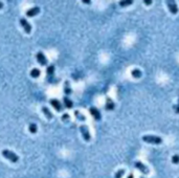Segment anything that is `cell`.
I'll return each instance as SVG.
<instances>
[{"mask_svg":"<svg viewBox=\"0 0 179 178\" xmlns=\"http://www.w3.org/2000/svg\"><path fill=\"white\" fill-rule=\"evenodd\" d=\"M2 156L4 158H6V159H8L10 161H12V163H17L19 160V156L14 153V152H12V151L8 150V149L2 151Z\"/></svg>","mask_w":179,"mask_h":178,"instance_id":"obj_1","label":"cell"},{"mask_svg":"<svg viewBox=\"0 0 179 178\" xmlns=\"http://www.w3.org/2000/svg\"><path fill=\"white\" fill-rule=\"evenodd\" d=\"M142 141L148 144H153V145H160L162 143L161 137L155 135H144L142 137Z\"/></svg>","mask_w":179,"mask_h":178,"instance_id":"obj_2","label":"cell"},{"mask_svg":"<svg viewBox=\"0 0 179 178\" xmlns=\"http://www.w3.org/2000/svg\"><path fill=\"white\" fill-rule=\"evenodd\" d=\"M80 131L82 133V136L84 138V141H90L91 139V135H90V132H89V129L86 125H82L80 127Z\"/></svg>","mask_w":179,"mask_h":178,"instance_id":"obj_3","label":"cell"},{"mask_svg":"<svg viewBox=\"0 0 179 178\" xmlns=\"http://www.w3.org/2000/svg\"><path fill=\"white\" fill-rule=\"evenodd\" d=\"M20 24H21V26L23 27V30H24L25 33L30 34V32H32V25L28 23V21L26 20V19H24V18L20 19Z\"/></svg>","mask_w":179,"mask_h":178,"instance_id":"obj_4","label":"cell"},{"mask_svg":"<svg viewBox=\"0 0 179 178\" xmlns=\"http://www.w3.org/2000/svg\"><path fill=\"white\" fill-rule=\"evenodd\" d=\"M36 58H37V62L39 63L40 65L45 66L47 64V59H46V57H45V55L42 51H39L37 53V56H36Z\"/></svg>","mask_w":179,"mask_h":178,"instance_id":"obj_5","label":"cell"},{"mask_svg":"<svg viewBox=\"0 0 179 178\" xmlns=\"http://www.w3.org/2000/svg\"><path fill=\"white\" fill-rule=\"evenodd\" d=\"M134 166L136 169H138L140 172H142V174H149V169H148V167L146 166V165H144L142 163H140V161H135Z\"/></svg>","mask_w":179,"mask_h":178,"instance_id":"obj_6","label":"cell"},{"mask_svg":"<svg viewBox=\"0 0 179 178\" xmlns=\"http://www.w3.org/2000/svg\"><path fill=\"white\" fill-rule=\"evenodd\" d=\"M49 103H50V105L55 108L57 111H59V112H61V111L63 110V106L61 105V103H60L59 100H57V98H51V100L49 101Z\"/></svg>","mask_w":179,"mask_h":178,"instance_id":"obj_7","label":"cell"},{"mask_svg":"<svg viewBox=\"0 0 179 178\" xmlns=\"http://www.w3.org/2000/svg\"><path fill=\"white\" fill-rule=\"evenodd\" d=\"M89 112L90 114H91L92 116H93V118H94L95 120H99L101 118H102V115H101V112L99 111V109H97L95 107H91L89 109Z\"/></svg>","mask_w":179,"mask_h":178,"instance_id":"obj_8","label":"cell"},{"mask_svg":"<svg viewBox=\"0 0 179 178\" xmlns=\"http://www.w3.org/2000/svg\"><path fill=\"white\" fill-rule=\"evenodd\" d=\"M168 8H169V11L173 15H176L178 13V6H177V4L174 1H168Z\"/></svg>","mask_w":179,"mask_h":178,"instance_id":"obj_9","label":"cell"},{"mask_svg":"<svg viewBox=\"0 0 179 178\" xmlns=\"http://www.w3.org/2000/svg\"><path fill=\"white\" fill-rule=\"evenodd\" d=\"M40 13V8L39 6H34V8H30V10H27L26 12V16L27 17H34V16H37Z\"/></svg>","mask_w":179,"mask_h":178,"instance_id":"obj_10","label":"cell"},{"mask_svg":"<svg viewBox=\"0 0 179 178\" xmlns=\"http://www.w3.org/2000/svg\"><path fill=\"white\" fill-rule=\"evenodd\" d=\"M105 108H106V110H108V111L113 110L115 108V104L113 103V101H112L110 98H106V105H105Z\"/></svg>","mask_w":179,"mask_h":178,"instance_id":"obj_11","label":"cell"},{"mask_svg":"<svg viewBox=\"0 0 179 178\" xmlns=\"http://www.w3.org/2000/svg\"><path fill=\"white\" fill-rule=\"evenodd\" d=\"M64 92H65V94H66V96L72 93V90H71V87H70L69 81H65V83H64Z\"/></svg>","mask_w":179,"mask_h":178,"instance_id":"obj_12","label":"cell"},{"mask_svg":"<svg viewBox=\"0 0 179 178\" xmlns=\"http://www.w3.org/2000/svg\"><path fill=\"white\" fill-rule=\"evenodd\" d=\"M63 103H64V106H65V107L68 108V109L72 108V106H73V103H72V101L70 100L69 98H67V96H64V98H63Z\"/></svg>","mask_w":179,"mask_h":178,"instance_id":"obj_13","label":"cell"},{"mask_svg":"<svg viewBox=\"0 0 179 178\" xmlns=\"http://www.w3.org/2000/svg\"><path fill=\"white\" fill-rule=\"evenodd\" d=\"M42 112L44 113L45 116H46L48 120H51V118L54 117V115H52V113L50 112V110L48 109L47 107H45V106H44V107H42Z\"/></svg>","mask_w":179,"mask_h":178,"instance_id":"obj_14","label":"cell"},{"mask_svg":"<svg viewBox=\"0 0 179 178\" xmlns=\"http://www.w3.org/2000/svg\"><path fill=\"white\" fill-rule=\"evenodd\" d=\"M40 75H41V71H40V69H38V68H34V69H32V71H30V75H32V78H34V79L39 78Z\"/></svg>","mask_w":179,"mask_h":178,"instance_id":"obj_15","label":"cell"},{"mask_svg":"<svg viewBox=\"0 0 179 178\" xmlns=\"http://www.w3.org/2000/svg\"><path fill=\"white\" fill-rule=\"evenodd\" d=\"M131 75L134 79H138L142 77V71L139 70V69H137V68H135V69H133V70L131 71Z\"/></svg>","mask_w":179,"mask_h":178,"instance_id":"obj_16","label":"cell"},{"mask_svg":"<svg viewBox=\"0 0 179 178\" xmlns=\"http://www.w3.org/2000/svg\"><path fill=\"white\" fill-rule=\"evenodd\" d=\"M37 130H38V127L36 124H34V123L30 124V126H28V131H30V133L35 134V133H37Z\"/></svg>","mask_w":179,"mask_h":178,"instance_id":"obj_17","label":"cell"},{"mask_svg":"<svg viewBox=\"0 0 179 178\" xmlns=\"http://www.w3.org/2000/svg\"><path fill=\"white\" fill-rule=\"evenodd\" d=\"M133 3L132 0H123V1H119V5L125 8V6H128V5H131Z\"/></svg>","mask_w":179,"mask_h":178,"instance_id":"obj_18","label":"cell"},{"mask_svg":"<svg viewBox=\"0 0 179 178\" xmlns=\"http://www.w3.org/2000/svg\"><path fill=\"white\" fill-rule=\"evenodd\" d=\"M75 117H77L78 120H83V122H84V120H86V117H85V116L83 115V114H82L81 112H80V111H75Z\"/></svg>","mask_w":179,"mask_h":178,"instance_id":"obj_19","label":"cell"},{"mask_svg":"<svg viewBox=\"0 0 179 178\" xmlns=\"http://www.w3.org/2000/svg\"><path fill=\"white\" fill-rule=\"evenodd\" d=\"M54 72H55V66H54V65L48 66L47 69H46V73H47V75H54Z\"/></svg>","mask_w":179,"mask_h":178,"instance_id":"obj_20","label":"cell"},{"mask_svg":"<svg viewBox=\"0 0 179 178\" xmlns=\"http://www.w3.org/2000/svg\"><path fill=\"white\" fill-rule=\"evenodd\" d=\"M124 174H125V170H123V169L122 170H118L116 173H115V178H122Z\"/></svg>","mask_w":179,"mask_h":178,"instance_id":"obj_21","label":"cell"},{"mask_svg":"<svg viewBox=\"0 0 179 178\" xmlns=\"http://www.w3.org/2000/svg\"><path fill=\"white\" fill-rule=\"evenodd\" d=\"M172 163H175V165H177V163H179V155H174L172 156Z\"/></svg>","mask_w":179,"mask_h":178,"instance_id":"obj_22","label":"cell"},{"mask_svg":"<svg viewBox=\"0 0 179 178\" xmlns=\"http://www.w3.org/2000/svg\"><path fill=\"white\" fill-rule=\"evenodd\" d=\"M173 109L176 114H179V105H173Z\"/></svg>","mask_w":179,"mask_h":178,"instance_id":"obj_23","label":"cell"},{"mask_svg":"<svg viewBox=\"0 0 179 178\" xmlns=\"http://www.w3.org/2000/svg\"><path fill=\"white\" fill-rule=\"evenodd\" d=\"M69 120V114L67 113H64L62 116V120Z\"/></svg>","mask_w":179,"mask_h":178,"instance_id":"obj_24","label":"cell"},{"mask_svg":"<svg viewBox=\"0 0 179 178\" xmlns=\"http://www.w3.org/2000/svg\"><path fill=\"white\" fill-rule=\"evenodd\" d=\"M152 2H153L152 0H144V4H147V5L152 4Z\"/></svg>","mask_w":179,"mask_h":178,"instance_id":"obj_25","label":"cell"},{"mask_svg":"<svg viewBox=\"0 0 179 178\" xmlns=\"http://www.w3.org/2000/svg\"><path fill=\"white\" fill-rule=\"evenodd\" d=\"M83 3H86V4H90L91 1L90 0H83Z\"/></svg>","mask_w":179,"mask_h":178,"instance_id":"obj_26","label":"cell"},{"mask_svg":"<svg viewBox=\"0 0 179 178\" xmlns=\"http://www.w3.org/2000/svg\"><path fill=\"white\" fill-rule=\"evenodd\" d=\"M128 178H134V176H133V174H129V176H128Z\"/></svg>","mask_w":179,"mask_h":178,"instance_id":"obj_27","label":"cell"},{"mask_svg":"<svg viewBox=\"0 0 179 178\" xmlns=\"http://www.w3.org/2000/svg\"><path fill=\"white\" fill-rule=\"evenodd\" d=\"M2 8H3V3H2V2H0V10H1Z\"/></svg>","mask_w":179,"mask_h":178,"instance_id":"obj_28","label":"cell"},{"mask_svg":"<svg viewBox=\"0 0 179 178\" xmlns=\"http://www.w3.org/2000/svg\"><path fill=\"white\" fill-rule=\"evenodd\" d=\"M178 103H179V98H178ZM178 105H179V104H178Z\"/></svg>","mask_w":179,"mask_h":178,"instance_id":"obj_29","label":"cell"}]
</instances>
